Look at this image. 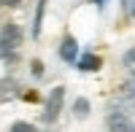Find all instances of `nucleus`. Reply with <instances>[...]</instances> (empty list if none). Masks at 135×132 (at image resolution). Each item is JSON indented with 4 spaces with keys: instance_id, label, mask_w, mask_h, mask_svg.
<instances>
[{
    "instance_id": "obj_3",
    "label": "nucleus",
    "mask_w": 135,
    "mask_h": 132,
    "mask_svg": "<svg viewBox=\"0 0 135 132\" xmlns=\"http://www.w3.org/2000/svg\"><path fill=\"white\" fill-rule=\"evenodd\" d=\"M108 129L111 132H135V124L124 113H111L108 116Z\"/></svg>"
},
{
    "instance_id": "obj_8",
    "label": "nucleus",
    "mask_w": 135,
    "mask_h": 132,
    "mask_svg": "<svg viewBox=\"0 0 135 132\" xmlns=\"http://www.w3.org/2000/svg\"><path fill=\"white\" fill-rule=\"evenodd\" d=\"M11 132H35V127H30V124H25V121H16L14 127H11Z\"/></svg>"
},
{
    "instance_id": "obj_4",
    "label": "nucleus",
    "mask_w": 135,
    "mask_h": 132,
    "mask_svg": "<svg viewBox=\"0 0 135 132\" xmlns=\"http://www.w3.org/2000/svg\"><path fill=\"white\" fill-rule=\"evenodd\" d=\"M60 57H62L65 62L73 65V59L78 57V43H76V38H65V40H62V46H60Z\"/></svg>"
},
{
    "instance_id": "obj_5",
    "label": "nucleus",
    "mask_w": 135,
    "mask_h": 132,
    "mask_svg": "<svg viewBox=\"0 0 135 132\" xmlns=\"http://www.w3.org/2000/svg\"><path fill=\"white\" fill-rule=\"evenodd\" d=\"M43 11H46V0H38V6H35V16H32V38H38V35H41Z\"/></svg>"
},
{
    "instance_id": "obj_1",
    "label": "nucleus",
    "mask_w": 135,
    "mask_h": 132,
    "mask_svg": "<svg viewBox=\"0 0 135 132\" xmlns=\"http://www.w3.org/2000/svg\"><path fill=\"white\" fill-rule=\"evenodd\" d=\"M22 27L19 24H6L3 30H0V54L3 57H8V54H14L19 46H22Z\"/></svg>"
},
{
    "instance_id": "obj_7",
    "label": "nucleus",
    "mask_w": 135,
    "mask_h": 132,
    "mask_svg": "<svg viewBox=\"0 0 135 132\" xmlns=\"http://www.w3.org/2000/svg\"><path fill=\"white\" fill-rule=\"evenodd\" d=\"M76 116H86V111H89V103L86 100H76Z\"/></svg>"
},
{
    "instance_id": "obj_6",
    "label": "nucleus",
    "mask_w": 135,
    "mask_h": 132,
    "mask_svg": "<svg viewBox=\"0 0 135 132\" xmlns=\"http://www.w3.org/2000/svg\"><path fill=\"white\" fill-rule=\"evenodd\" d=\"M78 68H81L84 73H92V70L100 68V57H95V54H84L81 62H78Z\"/></svg>"
},
{
    "instance_id": "obj_11",
    "label": "nucleus",
    "mask_w": 135,
    "mask_h": 132,
    "mask_svg": "<svg viewBox=\"0 0 135 132\" xmlns=\"http://www.w3.org/2000/svg\"><path fill=\"white\" fill-rule=\"evenodd\" d=\"M22 0H3V6H19Z\"/></svg>"
},
{
    "instance_id": "obj_13",
    "label": "nucleus",
    "mask_w": 135,
    "mask_h": 132,
    "mask_svg": "<svg viewBox=\"0 0 135 132\" xmlns=\"http://www.w3.org/2000/svg\"><path fill=\"white\" fill-rule=\"evenodd\" d=\"M0 6H3V0H0Z\"/></svg>"
},
{
    "instance_id": "obj_12",
    "label": "nucleus",
    "mask_w": 135,
    "mask_h": 132,
    "mask_svg": "<svg viewBox=\"0 0 135 132\" xmlns=\"http://www.w3.org/2000/svg\"><path fill=\"white\" fill-rule=\"evenodd\" d=\"M127 6H130V14L135 16V0H130V3H127Z\"/></svg>"
},
{
    "instance_id": "obj_10",
    "label": "nucleus",
    "mask_w": 135,
    "mask_h": 132,
    "mask_svg": "<svg viewBox=\"0 0 135 132\" xmlns=\"http://www.w3.org/2000/svg\"><path fill=\"white\" fill-rule=\"evenodd\" d=\"M124 97H130V100H135V78H130L124 84Z\"/></svg>"
},
{
    "instance_id": "obj_9",
    "label": "nucleus",
    "mask_w": 135,
    "mask_h": 132,
    "mask_svg": "<svg viewBox=\"0 0 135 132\" xmlns=\"http://www.w3.org/2000/svg\"><path fill=\"white\" fill-rule=\"evenodd\" d=\"M124 65H127V68L135 73V49H130V51L124 54Z\"/></svg>"
},
{
    "instance_id": "obj_2",
    "label": "nucleus",
    "mask_w": 135,
    "mask_h": 132,
    "mask_svg": "<svg viewBox=\"0 0 135 132\" xmlns=\"http://www.w3.org/2000/svg\"><path fill=\"white\" fill-rule=\"evenodd\" d=\"M62 100H65V86H54L46 103V111H43V121H57V116L62 111Z\"/></svg>"
}]
</instances>
